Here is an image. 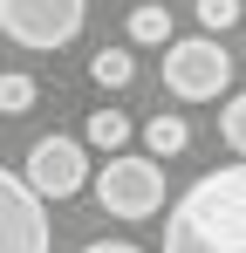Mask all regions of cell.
<instances>
[{"label":"cell","mask_w":246,"mask_h":253,"mask_svg":"<svg viewBox=\"0 0 246 253\" xmlns=\"http://www.w3.org/2000/svg\"><path fill=\"white\" fill-rule=\"evenodd\" d=\"M0 110H7V117L35 110V76H0Z\"/></svg>","instance_id":"cell-11"},{"label":"cell","mask_w":246,"mask_h":253,"mask_svg":"<svg viewBox=\"0 0 246 253\" xmlns=\"http://www.w3.org/2000/svg\"><path fill=\"white\" fill-rule=\"evenodd\" d=\"M35 199H76L82 185H89V158H82L76 137H41L35 151H28V178H21Z\"/></svg>","instance_id":"cell-5"},{"label":"cell","mask_w":246,"mask_h":253,"mask_svg":"<svg viewBox=\"0 0 246 253\" xmlns=\"http://www.w3.org/2000/svg\"><path fill=\"white\" fill-rule=\"evenodd\" d=\"M164 253H246V158L205 171L164 219Z\"/></svg>","instance_id":"cell-1"},{"label":"cell","mask_w":246,"mask_h":253,"mask_svg":"<svg viewBox=\"0 0 246 253\" xmlns=\"http://www.w3.org/2000/svg\"><path fill=\"white\" fill-rule=\"evenodd\" d=\"M130 42H171V7H137L130 14Z\"/></svg>","instance_id":"cell-10"},{"label":"cell","mask_w":246,"mask_h":253,"mask_svg":"<svg viewBox=\"0 0 246 253\" xmlns=\"http://www.w3.org/2000/svg\"><path fill=\"white\" fill-rule=\"evenodd\" d=\"M96 206L110 219H151V212H164V165L137 158V151H117L96 171Z\"/></svg>","instance_id":"cell-2"},{"label":"cell","mask_w":246,"mask_h":253,"mask_svg":"<svg viewBox=\"0 0 246 253\" xmlns=\"http://www.w3.org/2000/svg\"><path fill=\"white\" fill-rule=\"evenodd\" d=\"M185 144H192L185 117H151V124H144V158H178Z\"/></svg>","instance_id":"cell-7"},{"label":"cell","mask_w":246,"mask_h":253,"mask_svg":"<svg viewBox=\"0 0 246 253\" xmlns=\"http://www.w3.org/2000/svg\"><path fill=\"white\" fill-rule=\"evenodd\" d=\"M82 253H144V247H130V240H96V247H82Z\"/></svg>","instance_id":"cell-14"},{"label":"cell","mask_w":246,"mask_h":253,"mask_svg":"<svg viewBox=\"0 0 246 253\" xmlns=\"http://www.w3.org/2000/svg\"><path fill=\"white\" fill-rule=\"evenodd\" d=\"M82 14H89V0H0V35L48 55L82 35Z\"/></svg>","instance_id":"cell-4"},{"label":"cell","mask_w":246,"mask_h":253,"mask_svg":"<svg viewBox=\"0 0 246 253\" xmlns=\"http://www.w3.org/2000/svg\"><path fill=\"white\" fill-rule=\"evenodd\" d=\"M199 7V21H205V35H226L233 21H240V0H192Z\"/></svg>","instance_id":"cell-13"},{"label":"cell","mask_w":246,"mask_h":253,"mask_svg":"<svg viewBox=\"0 0 246 253\" xmlns=\"http://www.w3.org/2000/svg\"><path fill=\"white\" fill-rule=\"evenodd\" d=\"M0 253H48V212L21 171H0Z\"/></svg>","instance_id":"cell-6"},{"label":"cell","mask_w":246,"mask_h":253,"mask_svg":"<svg viewBox=\"0 0 246 253\" xmlns=\"http://www.w3.org/2000/svg\"><path fill=\"white\" fill-rule=\"evenodd\" d=\"M89 144L117 158L123 144H130V117H123V110H96V117H89Z\"/></svg>","instance_id":"cell-9"},{"label":"cell","mask_w":246,"mask_h":253,"mask_svg":"<svg viewBox=\"0 0 246 253\" xmlns=\"http://www.w3.org/2000/svg\"><path fill=\"white\" fill-rule=\"evenodd\" d=\"M219 130H226V144H233V158H246V89L226 103V117H219Z\"/></svg>","instance_id":"cell-12"},{"label":"cell","mask_w":246,"mask_h":253,"mask_svg":"<svg viewBox=\"0 0 246 253\" xmlns=\"http://www.w3.org/2000/svg\"><path fill=\"white\" fill-rule=\"evenodd\" d=\"M89 76H96V89H123L137 76V55H130V48H96V55H89Z\"/></svg>","instance_id":"cell-8"},{"label":"cell","mask_w":246,"mask_h":253,"mask_svg":"<svg viewBox=\"0 0 246 253\" xmlns=\"http://www.w3.org/2000/svg\"><path fill=\"white\" fill-rule=\"evenodd\" d=\"M226 83H233V55L219 48V35L164 42V89H171L178 103H212Z\"/></svg>","instance_id":"cell-3"}]
</instances>
